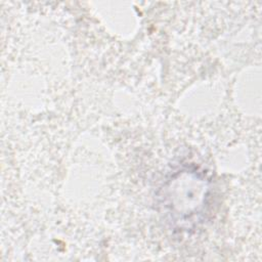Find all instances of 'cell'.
Wrapping results in <instances>:
<instances>
[{"label": "cell", "instance_id": "obj_1", "mask_svg": "<svg viewBox=\"0 0 262 262\" xmlns=\"http://www.w3.org/2000/svg\"><path fill=\"white\" fill-rule=\"evenodd\" d=\"M211 182L195 167H184L170 175L160 189L162 214L171 228L189 232L202 225L209 211Z\"/></svg>", "mask_w": 262, "mask_h": 262}]
</instances>
